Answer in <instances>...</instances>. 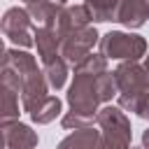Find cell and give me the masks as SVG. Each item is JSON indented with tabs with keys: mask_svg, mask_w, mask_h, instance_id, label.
Instances as JSON below:
<instances>
[{
	"mask_svg": "<svg viewBox=\"0 0 149 149\" xmlns=\"http://www.w3.org/2000/svg\"><path fill=\"white\" fill-rule=\"evenodd\" d=\"M107 72V58L102 54H88L79 65H74V79L68 88V105L70 112L63 116V128L79 130L88 128V123L98 116V105L102 102L98 77Z\"/></svg>",
	"mask_w": 149,
	"mask_h": 149,
	"instance_id": "obj_1",
	"label": "cell"
},
{
	"mask_svg": "<svg viewBox=\"0 0 149 149\" xmlns=\"http://www.w3.org/2000/svg\"><path fill=\"white\" fill-rule=\"evenodd\" d=\"M116 88H119V105L128 112H140L144 98L149 95V74L135 61H126L114 70Z\"/></svg>",
	"mask_w": 149,
	"mask_h": 149,
	"instance_id": "obj_2",
	"label": "cell"
},
{
	"mask_svg": "<svg viewBox=\"0 0 149 149\" xmlns=\"http://www.w3.org/2000/svg\"><path fill=\"white\" fill-rule=\"evenodd\" d=\"M102 128V147L105 149H130V121L119 107H102L95 116Z\"/></svg>",
	"mask_w": 149,
	"mask_h": 149,
	"instance_id": "obj_3",
	"label": "cell"
},
{
	"mask_svg": "<svg viewBox=\"0 0 149 149\" xmlns=\"http://www.w3.org/2000/svg\"><path fill=\"white\" fill-rule=\"evenodd\" d=\"M147 42L140 35L133 33H121V30H109L107 35L100 37V54L105 58H123V61H137L144 56Z\"/></svg>",
	"mask_w": 149,
	"mask_h": 149,
	"instance_id": "obj_4",
	"label": "cell"
},
{
	"mask_svg": "<svg viewBox=\"0 0 149 149\" xmlns=\"http://www.w3.org/2000/svg\"><path fill=\"white\" fill-rule=\"evenodd\" d=\"M35 28L37 26H33V16L23 7H12L2 16V33L16 47H26V49L33 47L35 44Z\"/></svg>",
	"mask_w": 149,
	"mask_h": 149,
	"instance_id": "obj_5",
	"label": "cell"
},
{
	"mask_svg": "<svg viewBox=\"0 0 149 149\" xmlns=\"http://www.w3.org/2000/svg\"><path fill=\"white\" fill-rule=\"evenodd\" d=\"M98 42V33L93 26H86V28H79V30H72L63 37L61 42V56L72 63V65H79L93 49V44Z\"/></svg>",
	"mask_w": 149,
	"mask_h": 149,
	"instance_id": "obj_6",
	"label": "cell"
},
{
	"mask_svg": "<svg viewBox=\"0 0 149 149\" xmlns=\"http://www.w3.org/2000/svg\"><path fill=\"white\" fill-rule=\"evenodd\" d=\"M93 21V14L86 5H74V7H63V12L58 14L56 23H54V30L58 33L61 42L68 33L72 30H79V28H86L88 23Z\"/></svg>",
	"mask_w": 149,
	"mask_h": 149,
	"instance_id": "obj_7",
	"label": "cell"
},
{
	"mask_svg": "<svg viewBox=\"0 0 149 149\" xmlns=\"http://www.w3.org/2000/svg\"><path fill=\"white\" fill-rule=\"evenodd\" d=\"M2 137L7 149H35L37 147V133L19 121L2 123Z\"/></svg>",
	"mask_w": 149,
	"mask_h": 149,
	"instance_id": "obj_8",
	"label": "cell"
},
{
	"mask_svg": "<svg viewBox=\"0 0 149 149\" xmlns=\"http://www.w3.org/2000/svg\"><path fill=\"white\" fill-rule=\"evenodd\" d=\"M149 19V0H119L116 21L128 28H140Z\"/></svg>",
	"mask_w": 149,
	"mask_h": 149,
	"instance_id": "obj_9",
	"label": "cell"
},
{
	"mask_svg": "<svg viewBox=\"0 0 149 149\" xmlns=\"http://www.w3.org/2000/svg\"><path fill=\"white\" fill-rule=\"evenodd\" d=\"M35 44L42 63H51L61 56V37L54 30V26H37L35 28Z\"/></svg>",
	"mask_w": 149,
	"mask_h": 149,
	"instance_id": "obj_10",
	"label": "cell"
},
{
	"mask_svg": "<svg viewBox=\"0 0 149 149\" xmlns=\"http://www.w3.org/2000/svg\"><path fill=\"white\" fill-rule=\"evenodd\" d=\"M58 149H105L102 135L93 128H79L58 142Z\"/></svg>",
	"mask_w": 149,
	"mask_h": 149,
	"instance_id": "obj_11",
	"label": "cell"
},
{
	"mask_svg": "<svg viewBox=\"0 0 149 149\" xmlns=\"http://www.w3.org/2000/svg\"><path fill=\"white\" fill-rule=\"evenodd\" d=\"M84 5L91 9L93 21H116L119 0H84Z\"/></svg>",
	"mask_w": 149,
	"mask_h": 149,
	"instance_id": "obj_12",
	"label": "cell"
},
{
	"mask_svg": "<svg viewBox=\"0 0 149 149\" xmlns=\"http://www.w3.org/2000/svg\"><path fill=\"white\" fill-rule=\"evenodd\" d=\"M44 74H47V81H49L51 88H56V91L63 88V84L68 79V61L63 56H58L56 61H51V63L44 65Z\"/></svg>",
	"mask_w": 149,
	"mask_h": 149,
	"instance_id": "obj_13",
	"label": "cell"
},
{
	"mask_svg": "<svg viewBox=\"0 0 149 149\" xmlns=\"http://www.w3.org/2000/svg\"><path fill=\"white\" fill-rule=\"evenodd\" d=\"M58 114H61V100H58L56 95H47V100L35 107V112L30 114V119H33L35 123H49V121H54Z\"/></svg>",
	"mask_w": 149,
	"mask_h": 149,
	"instance_id": "obj_14",
	"label": "cell"
},
{
	"mask_svg": "<svg viewBox=\"0 0 149 149\" xmlns=\"http://www.w3.org/2000/svg\"><path fill=\"white\" fill-rule=\"evenodd\" d=\"M0 112H2V123H9L19 116V91L9 88L2 84V102H0Z\"/></svg>",
	"mask_w": 149,
	"mask_h": 149,
	"instance_id": "obj_15",
	"label": "cell"
},
{
	"mask_svg": "<svg viewBox=\"0 0 149 149\" xmlns=\"http://www.w3.org/2000/svg\"><path fill=\"white\" fill-rule=\"evenodd\" d=\"M142 119H149V95L144 98V102H142V107H140V112H137Z\"/></svg>",
	"mask_w": 149,
	"mask_h": 149,
	"instance_id": "obj_16",
	"label": "cell"
},
{
	"mask_svg": "<svg viewBox=\"0 0 149 149\" xmlns=\"http://www.w3.org/2000/svg\"><path fill=\"white\" fill-rule=\"evenodd\" d=\"M142 147H144V149H149V128L142 133Z\"/></svg>",
	"mask_w": 149,
	"mask_h": 149,
	"instance_id": "obj_17",
	"label": "cell"
},
{
	"mask_svg": "<svg viewBox=\"0 0 149 149\" xmlns=\"http://www.w3.org/2000/svg\"><path fill=\"white\" fill-rule=\"evenodd\" d=\"M23 2H26V7H28V5H33V2H40V0H23ZM54 2H58V5H65V0H54Z\"/></svg>",
	"mask_w": 149,
	"mask_h": 149,
	"instance_id": "obj_18",
	"label": "cell"
},
{
	"mask_svg": "<svg viewBox=\"0 0 149 149\" xmlns=\"http://www.w3.org/2000/svg\"><path fill=\"white\" fill-rule=\"evenodd\" d=\"M144 70H147V74H149V56H147V61H144Z\"/></svg>",
	"mask_w": 149,
	"mask_h": 149,
	"instance_id": "obj_19",
	"label": "cell"
}]
</instances>
